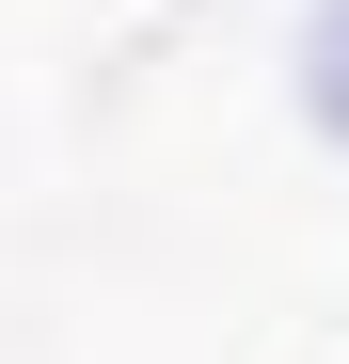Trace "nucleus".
Instances as JSON below:
<instances>
[{
	"label": "nucleus",
	"mask_w": 349,
	"mask_h": 364,
	"mask_svg": "<svg viewBox=\"0 0 349 364\" xmlns=\"http://www.w3.org/2000/svg\"><path fill=\"white\" fill-rule=\"evenodd\" d=\"M286 111H302L318 159H349V0H302V32H286Z\"/></svg>",
	"instance_id": "nucleus-1"
}]
</instances>
